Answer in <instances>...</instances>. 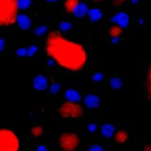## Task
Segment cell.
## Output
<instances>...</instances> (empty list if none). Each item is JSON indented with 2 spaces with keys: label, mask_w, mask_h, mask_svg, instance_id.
<instances>
[{
  "label": "cell",
  "mask_w": 151,
  "mask_h": 151,
  "mask_svg": "<svg viewBox=\"0 0 151 151\" xmlns=\"http://www.w3.org/2000/svg\"><path fill=\"white\" fill-rule=\"evenodd\" d=\"M113 137H114V140H116L118 144H124V143L127 140L129 134H127V132H126L125 130H118V131L114 132Z\"/></svg>",
  "instance_id": "cell-14"
},
{
  "label": "cell",
  "mask_w": 151,
  "mask_h": 151,
  "mask_svg": "<svg viewBox=\"0 0 151 151\" xmlns=\"http://www.w3.org/2000/svg\"><path fill=\"white\" fill-rule=\"evenodd\" d=\"M46 32H47V26H45V25L38 26V27L34 29V33H35L37 35H44Z\"/></svg>",
  "instance_id": "cell-21"
},
{
  "label": "cell",
  "mask_w": 151,
  "mask_h": 151,
  "mask_svg": "<svg viewBox=\"0 0 151 151\" xmlns=\"http://www.w3.org/2000/svg\"><path fill=\"white\" fill-rule=\"evenodd\" d=\"M83 113H84V110L79 103L65 100L58 107V114L65 119L66 118L67 119H77V118H80L83 116Z\"/></svg>",
  "instance_id": "cell-4"
},
{
  "label": "cell",
  "mask_w": 151,
  "mask_h": 151,
  "mask_svg": "<svg viewBox=\"0 0 151 151\" xmlns=\"http://www.w3.org/2000/svg\"><path fill=\"white\" fill-rule=\"evenodd\" d=\"M94 2H101V1H104V0H93Z\"/></svg>",
  "instance_id": "cell-35"
},
{
  "label": "cell",
  "mask_w": 151,
  "mask_h": 151,
  "mask_svg": "<svg viewBox=\"0 0 151 151\" xmlns=\"http://www.w3.org/2000/svg\"><path fill=\"white\" fill-rule=\"evenodd\" d=\"M17 24H18V26H19L21 29L26 31V29L31 28L32 20H31V18H29L28 15H26V14H24V13H19L18 17H17Z\"/></svg>",
  "instance_id": "cell-9"
},
{
  "label": "cell",
  "mask_w": 151,
  "mask_h": 151,
  "mask_svg": "<svg viewBox=\"0 0 151 151\" xmlns=\"http://www.w3.org/2000/svg\"><path fill=\"white\" fill-rule=\"evenodd\" d=\"M45 52L53 63L70 72L81 71L88 61L86 48L81 44L65 38L60 31L47 33Z\"/></svg>",
  "instance_id": "cell-1"
},
{
  "label": "cell",
  "mask_w": 151,
  "mask_h": 151,
  "mask_svg": "<svg viewBox=\"0 0 151 151\" xmlns=\"http://www.w3.org/2000/svg\"><path fill=\"white\" fill-rule=\"evenodd\" d=\"M5 47H6V41L4 40V38L0 37V52H2L5 50Z\"/></svg>",
  "instance_id": "cell-29"
},
{
  "label": "cell",
  "mask_w": 151,
  "mask_h": 151,
  "mask_svg": "<svg viewBox=\"0 0 151 151\" xmlns=\"http://www.w3.org/2000/svg\"><path fill=\"white\" fill-rule=\"evenodd\" d=\"M109 85H110V87H111L112 90H119V88L123 86V81H122V79L118 78V77H112V78L110 79Z\"/></svg>",
  "instance_id": "cell-18"
},
{
  "label": "cell",
  "mask_w": 151,
  "mask_h": 151,
  "mask_svg": "<svg viewBox=\"0 0 151 151\" xmlns=\"http://www.w3.org/2000/svg\"><path fill=\"white\" fill-rule=\"evenodd\" d=\"M17 55L18 57H20V58H24V57H27V48H25V47H20V48H18L17 50Z\"/></svg>",
  "instance_id": "cell-24"
},
{
  "label": "cell",
  "mask_w": 151,
  "mask_h": 151,
  "mask_svg": "<svg viewBox=\"0 0 151 151\" xmlns=\"http://www.w3.org/2000/svg\"><path fill=\"white\" fill-rule=\"evenodd\" d=\"M64 96L66 98V100L68 101H73V103H79L81 100V96L79 93V91L74 90V88H67L64 92Z\"/></svg>",
  "instance_id": "cell-10"
},
{
  "label": "cell",
  "mask_w": 151,
  "mask_h": 151,
  "mask_svg": "<svg viewBox=\"0 0 151 151\" xmlns=\"http://www.w3.org/2000/svg\"><path fill=\"white\" fill-rule=\"evenodd\" d=\"M103 78H104V74L100 73V72H97V73H94L92 76V80L93 81H100V80H103Z\"/></svg>",
  "instance_id": "cell-27"
},
{
  "label": "cell",
  "mask_w": 151,
  "mask_h": 151,
  "mask_svg": "<svg viewBox=\"0 0 151 151\" xmlns=\"http://www.w3.org/2000/svg\"><path fill=\"white\" fill-rule=\"evenodd\" d=\"M87 151H104V147L99 144H94V145H91Z\"/></svg>",
  "instance_id": "cell-26"
},
{
  "label": "cell",
  "mask_w": 151,
  "mask_h": 151,
  "mask_svg": "<svg viewBox=\"0 0 151 151\" xmlns=\"http://www.w3.org/2000/svg\"><path fill=\"white\" fill-rule=\"evenodd\" d=\"M80 144V138L77 133L66 131L58 137V145L61 151H76Z\"/></svg>",
  "instance_id": "cell-5"
},
{
  "label": "cell",
  "mask_w": 151,
  "mask_h": 151,
  "mask_svg": "<svg viewBox=\"0 0 151 151\" xmlns=\"http://www.w3.org/2000/svg\"><path fill=\"white\" fill-rule=\"evenodd\" d=\"M48 88H50V92H51V93L55 94V93L60 90V84H59V83H54V84H52L51 86H48Z\"/></svg>",
  "instance_id": "cell-23"
},
{
  "label": "cell",
  "mask_w": 151,
  "mask_h": 151,
  "mask_svg": "<svg viewBox=\"0 0 151 151\" xmlns=\"http://www.w3.org/2000/svg\"><path fill=\"white\" fill-rule=\"evenodd\" d=\"M114 132H116V127H114V125L111 124V123H106V124L101 125V127H100V133H101L104 137H106V138L112 137V136L114 134Z\"/></svg>",
  "instance_id": "cell-12"
},
{
  "label": "cell",
  "mask_w": 151,
  "mask_h": 151,
  "mask_svg": "<svg viewBox=\"0 0 151 151\" xmlns=\"http://www.w3.org/2000/svg\"><path fill=\"white\" fill-rule=\"evenodd\" d=\"M125 2H126V0H111L112 6H114V7H119V6L124 5Z\"/></svg>",
  "instance_id": "cell-28"
},
{
  "label": "cell",
  "mask_w": 151,
  "mask_h": 151,
  "mask_svg": "<svg viewBox=\"0 0 151 151\" xmlns=\"http://www.w3.org/2000/svg\"><path fill=\"white\" fill-rule=\"evenodd\" d=\"M18 9H26L32 5V0H17Z\"/></svg>",
  "instance_id": "cell-20"
},
{
  "label": "cell",
  "mask_w": 151,
  "mask_h": 151,
  "mask_svg": "<svg viewBox=\"0 0 151 151\" xmlns=\"http://www.w3.org/2000/svg\"><path fill=\"white\" fill-rule=\"evenodd\" d=\"M18 136L8 129H0V151H19Z\"/></svg>",
  "instance_id": "cell-3"
},
{
  "label": "cell",
  "mask_w": 151,
  "mask_h": 151,
  "mask_svg": "<svg viewBox=\"0 0 151 151\" xmlns=\"http://www.w3.org/2000/svg\"><path fill=\"white\" fill-rule=\"evenodd\" d=\"M87 15H88V18H90L91 21H98L103 17V14H101V12H100L99 8H90Z\"/></svg>",
  "instance_id": "cell-16"
},
{
  "label": "cell",
  "mask_w": 151,
  "mask_h": 151,
  "mask_svg": "<svg viewBox=\"0 0 151 151\" xmlns=\"http://www.w3.org/2000/svg\"><path fill=\"white\" fill-rule=\"evenodd\" d=\"M47 2H55V1H58V0H46Z\"/></svg>",
  "instance_id": "cell-34"
},
{
  "label": "cell",
  "mask_w": 151,
  "mask_h": 151,
  "mask_svg": "<svg viewBox=\"0 0 151 151\" xmlns=\"http://www.w3.org/2000/svg\"><path fill=\"white\" fill-rule=\"evenodd\" d=\"M84 104L88 109H97L100 105V98L94 93H88L84 98Z\"/></svg>",
  "instance_id": "cell-8"
},
{
  "label": "cell",
  "mask_w": 151,
  "mask_h": 151,
  "mask_svg": "<svg viewBox=\"0 0 151 151\" xmlns=\"http://www.w3.org/2000/svg\"><path fill=\"white\" fill-rule=\"evenodd\" d=\"M37 151H48V149H47V147H46L44 144H40V145H38Z\"/></svg>",
  "instance_id": "cell-31"
},
{
  "label": "cell",
  "mask_w": 151,
  "mask_h": 151,
  "mask_svg": "<svg viewBox=\"0 0 151 151\" xmlns=\"http://www.w3.org/2000/svg\"><path fill=\"white\" fill-rule=\"evenodd\" d=\"M29 132H31V134H32L33 137H37V138H38V137H40V136L42 134L44 130H42V127H41L40 125H34V126L31 127Z\"/></svg>",
  "instance_id": "cell-19"
},
{
  "label": "cell",
  "mask_w": 151,
  "mask_h": 151,
  "mask_svg": "<svg viewBox=\"0 0 151 151\" xmlns=\"http://www.w3.org/2000/svg\"><path fill=\"white\" fill-rule=\"evenodd\" d=\"M144 151H151V145H146L144 147Z\"/></svg>",
  "instance_id": "cell-32"
},
{
  "label": "cell",
  "mask_w": 151,
  "mask_h": 151,
  "mask_svg": "<svg viewBox=\"0 0 151 151\" xmlns=\"http://www.w3.org/2000/svg\"><path fill=\"white\" fill-rule=\"evenodd\" d=\"M111 20L114 22V25H118V26H120L122 28H125V27L129 25V15H127L126 13H124V12H118V13H116V14L111 18Z\"/></svg>",
  "instance_id": "cell-7"
},
{
  "label": "cell",
  "mask_w": 151,
  "mask_h": 151,
  "mask_svg": "<svg viewBox=\"0 0 151 151\" xmlns=\"http://www.w3.org/2000/svg\"><path fill=\"white\" fill-rule=\"evenodd\" d=\"M123 31H124V28H122L120 26H118V25H113V26H111L110 29H109V35H110L112 39H114V38H119V37L123 34Z\"/></svg>",
  "instance_id": "cell-17"
},
{
  "label": "cell",
  "mask_w": 151,
  "mask_h": 151,
  "mask_svg": "<svg viewBox=\"0 0 151 151\" xmlns=\"http://www.w3.org/2000/svg\"><path fill=\"white\" fill-rule=\"evenodd\" d=\"M145 97L146 98H151V60L149 63V67H147V72H146V79H145Z\"/></svg>",
  "instance_id": "cell-13"
},
{
  "label": "cell",
  "mask_w": 151,
  "mask_h": 151,
  "mask_svg": "<svg viewBox=\"0 0 151 151\" xmlns=\"http://www.w3.org/2000/svg\"><path fill=\"white\" fill-rule=\"evenodd\" d=\"M19 14L17 0H0V26H11L17 22Z\"/></svg>",
  "instance_id": "cell-2"
},
{
  "label": "cell",
  "mask_w": 151,
  "mask_h": 151,
  "mask_svg": "<svg viewBox=\"0 0 151 151\" xmlns=\"http://www.w3.org/2000/svg\"><path fill=\"white\" fill-rule=\"evenodd\" d=\"M87 129H88L90 132H94V131L97 130V125H96L94 123H92V124H90V125L87 126Z\"/></svg>",
  "instance_id": "cell-30"
},
{
  "label": "cell",
  "mask_w": 151,
  "mask_h": 151,
  "mask_svg": "<svg viewBox=\"0 0 151 151\" xmlns=\"http://www.w3.org/2000/svg\"><path fill=\"white\" fill-rule=\"evenodd\" d=\"M88 9H90V8H88V6H87L86 4H84V2H79V4L77 5V7L74 8L72 15H74L76 18H84L85 15H87Z\"/></svg>",
  "instance_id": "cell-11"
},
{
  "label": "cell",
  "mask_w": 151,
  "mask_h": 151,
  "mask_svg": "<svg viewBox=\"0 0 151 151\" xmlns=\"http://www.w3.org/2000/svg\"><path fill=\"white\" fill-rule=\"evenodd\" d=\"M79 2H80L79 0H65L64 1V9H65V12L72 14L73 11H74V8L77 7V5Z\"/></svg>",
  "instance_id": "cell-15"
},
{
  "label": "cell",
  "mask_w": 151,
  "mask_h": 151,
  "mask_svg": "<svg viewBox=\"0 0 151 151\" xmlns=\"http://www.w3.org/2000/svg\"><path fill=\"white\" fill-rule=\"evenodd\" d=\"M59 28H60L63 32H67V31H70V29L72 28V25H71V22H68V21H63V22H60Z\"/></svg>",
  "instance_id": "cell-22"
},
{
  "label": "cell",
  "mask_w": 151,
  "mask_h": 151,
  "mask_svg": "<svg viewBox=\"0 0 151 151\" xmlns=\"http://www.w3.org/2000/svg\"><path fill=\"white\" fill-rule=\"evenodd\" d=\"M48 79L44 74H37L32 80V87L35 91H45L48 88Z\"/></svg>",
  "instance_id": "cell-6"
},
{
  "label": "cell",
  "mask_w": 151,
  "mask_h": 151,
  "mask_svg": "<svg viewBox=\"0 0 151 151\" xmlns=\"http://www.w3.org/2000/svg\"><path fill=\"white\" fill-rule=\"evenodd\" d=\"M37 51H38V46H35V45L29 46V47L27 48V57H32Z\"/></svg>",
  "instance_id": "cell-25"
},
{
  "label": "cell",
  "mask_w": 151,
  "mask_h": 151,
  "mask_svg": "<svg viewBox=\"0 0 151 151\" xmlns=\"http://www.w3.org/2000/svg\"><path fill=\"white\" fill-rule=\"evenodd\" d=\"M139 1H140V0H131L132 4H137V2H139Z\"/></svg>",
  "instance_id": "cell-33"
}]
</instances>
